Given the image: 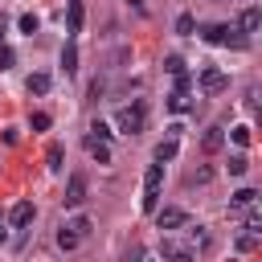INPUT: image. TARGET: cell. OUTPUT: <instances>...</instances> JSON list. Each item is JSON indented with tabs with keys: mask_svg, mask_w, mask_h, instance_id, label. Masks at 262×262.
<instances>
[{
	"mask_svg": "<svg viewBox=\"0 0 262 262\" xmlns=\"http://www.w3.org/2000/svg\"><path fill=\"white\" fill-rule=\"evenodd\" d=\"M61 66H66V74H74V70H78V49H74V41L61 49Z\"/></svg>",
	"mask_w": 262,
	"mask_h": 262,
	"instance_id": "21",
	"label": "cell"
},
{
	"mask_svg": "<svg viewBox=\"0 0 262 262\" xmlns=\"http://www.w3.org/2000/svg\"><path fill=\"white\" fill-rule=\"evenodd\" d=\"M192 29H196V16H192V12H180V16H176V33H180V37H192Z\"/></svg>",
	"mask_w": 262,
	"mask_h": 262,
	"instance_id": "17",
	"label": "cell"
},
{
	"mask_svg": "<svg viewBox=\"0 0 262 262\" xmlns=\"http://www.w3.org/2000/svg\"><path fill=\"white\" fill-rule=\"evenodd\" d=\"M82 16H86L82 0H70V20H66V33H70V37H78V33H82Z\"/></svg>",
	"mask_w": 262,
	"mask_h": 262,
	"instance_id": "11",
	"label": "cell"
},
{
	"mask_svg": "<svg viewBox=\"0 0 262 262\" xmlns=\"http://www.w3.org/2000/svg\"><path fill=\"white\" fill-rule=\"evenodd\" d=\"M4 237H8V233H4V229H0V246H4Z\"/></svg>",
	"mask_w": 262,
	"mask_h": 262,
	"instance_id": "32",
	"label": "cell"
},
{
	"mask_svg": "<svg viewBox=\"0 0 262 262\" xmlns=\"http://www.w3.org/2000/svg\"><path fill=\"white\" fill-rule=\"evenodd\" d=\"M221 143H225V131H221V127H209V131H205V139H201V151H205V156H213V151H221Z\"/></svg>",
	"mask_w": 262,
	"mask_h": 262,
	"instance_id": "9",
	"label": "cell"
},
{
	"mask_svg": "<svg viewBox=\"0 0 262 262\" xmlns=\"http://www.w3.org/2000/svg\"><path fill=\"white\" fill-rule=\"evenodd\" d=\"M160 258H164V262H196V254H192L188 246L172 242V237H160Z\"/></svg>",
	"mask_w": 262,
	"mask_h": 262,
	"instance_id": "6",
	"label": "cell"
},
{
	"mask_svg": "<svg viewBox=\"0 0 262 262\" xmlns=\"http://www.w3.org/2000/svg\"><path fill=\"white\" fill-rule=\"evenodd\" d=\"M61 160H66V151H61V143H49V147H45V164H49V172H61V168H66Z\"/></svg>",
	"mask_w": 262,
	"mask_h": 262,
	"instance_id": "14",
	"label": "cell"
},
{
	"mask_svg": "<svg viewBox=\"0 0 262 262\" xmlns=\"http://www.w3.org/2000/svg\"><path fill=\"white\" fill-rule=\"evenodd\" d=\"M90 139H102V143H106V139H111V127H106L102 119H94V123H90Z\"/></svg>",
	"mask_w": 262,
	"mask_h": 262,
	"instance_id": "26",
	"label": "cell"
},
{
	"mask_svg": "<svg viewBox=\"0 0 262 262\" xmlns=\"http://www.w3.org/2000/svg\"><path fill=\"white\" fill-rule=\"evenodd\" d=\"M0 37H4V16H0Z\"/></svg>",
	"mask_w": 262,
	"mask_h": 262,
	"instance_id": "31",
	"label": "cell"
},
{
	"mask_svg": "<svg viewBox=\"0 0 262 262\" xmlns=\"http://www.w3.org/2000/svg\"><path fill=\"white\" fill-rule=\"evenodd\" d=\"M29 94H49V74H29Z\"/></svg>",
	"mask_w": 262,
	"mask_h": 262,
	"instance_id": "16",
	"label": "cell"
},
{
	"mask_svg": "<svg viewBox=\"0 0 262 262\" xmlns=\"http://www.w3.org/2000/svg\"><path fill=\"white\" fill-rule=\"evenodd\" d=\"M250 172V160L246 156H229V176H246Z\"/></svg>",
	"mask_w": 262,
	"mask_h": 262,
	"instance_id": "23",
	"label": "cell"
},
{
	"mask_svg": "<svg viewBox=\"0 0 262 262\" xmlns=\"http://www.w3.org/2000/svg\"><path fill=\"white\" fill-rule=\"evenodd\" d=\"M225 86H229V78H225L217 66H205V70H201V94H209V98H213V94H221Z\"/></svg>",
	"mask_w": 262,
	"mask_h": 262,
	"instance_id": "5",
	"label": "cell"
},
{
	"mask_svg": "<svg viewBox=\"0 0 262 262\" xmlns=\"http://www.w3.org/2000/svg\"><path fill=\"white\" fill-rule=\"evenodd\" d=\"M78 242H82V237H78V233H74L70 225H61V229H57V246H61V250H74Z\"/></svg>",
	"mask_w": 262,
	"mask_h": 262,
	"instance_id": "19",
	"label": "cell"
},
{
	"mask_svg": "<svg viewBox=\"0 0 262 262\" xmlns=\"http://www.w3.org/2000/svg\"><path fill=\"white\" fill-rule=\"evenodd\" d=\"M70 229H74L78 237H86V233L94 229V221H90V217H74V221H70Z\"/></svg>",
	"mask_w": 262,
	"mask_h": 262,
	"instance_id": "27",
	"label": "cell"
},
{
	"mask_svg": "<svg viewBox=\"0 0 262 262\" xmlns=\"http://www.w3.org/2000/svg\"><path fill=\"white\" fill-rule=\"evenodd\" d=\"M254 246H258V233H254V229H246V233H237V250H242V254H250Z\"/></svg>",
	"mask_w": 262,
	"mask_h": 262,
	"instance_id": "24",
	"label": "cell"
},
{
	"mask_svg": "<svg viewBox=\"0 0 262 262\" xmlns=\"http://www.w3.org/2000/svg\"><path fill=\"white\" fill-rule=\"evenodd\" d=\"M192 246H209V229L205 225H188V250Z\"/></svg>",
	"mask_w": 262,
	"mask_h": 262,
	"instance_id": "20",
	"label": "cell"
},
{
	"mask_svg": "<svg viewBox=\"0 0 262 262\" xmlns=\"http://www.w3.org/2000/svg\"><path fill=\"white\" fill-rule=\"evenodd\" d=\"M16 29H20L25 37H33V33L41 29V20H37V12H20V20H16Z\"/></svg>",
	"mask_w": 262,
	"mask_h": 262,
	"instance_id": "15",
	"label": "cell"
},
{
	"mask_svg": "<svg viewBox=\"0 0 262 262\" xmlns=\"http://www.w3.org/2000/svg\"><path fill=\"white\" fill-rule=\"evenodd\" d=\"M115 123H119V131H123V135H139V131H143V123H147V102H143V98H135V102L119 106Z\"/></svg>",
	"mask_w": 262,
	"mask_h": 262,
	"instance_id": "1",
	"label": "cell"
},
{
	"mask_svg": "<svg viewBox=\"0 0 262 262\" xmlns=\"http://www.w3.org/2000/svg\"><path fill=\"white\" fill-rule=\"evenodd\" d=\"M237 25H242V29H237L242 37H246V33H258V25H262V8H246Z\"/></svg>",
	"mask_w": 262,
	"mask_h": 262,
	"instance_id": "12",
	"label": "cell"
},
{
	"mask_svg": "<svg viewBox=\"0 0 262 262\" xmlns=\"http://www.w3.org/2000/svg\"><path fill=\"white\" fill-rule=\"evenodd\" d=\"M254 201H258V192H254V188H237V192H233V209H250Z\"/></svg>",
	"mask_w": 262,
	"mask_h": 262,
	"instance_id": "18",
	"label": "cell"
},
{
	"mask_svg": "<svg viewBox=\"0 0 262 262\" xmlns=\"http://www.w3.org/2000/svg\"><path fill=\"white\" fill-rule=\"evenodd\" d=\"M164 70H168V74H184V57H180V53H168V57H164Z\"/></svg>",
	"mask_w": 262,
	"mask_h": 262,
	"instance_id": "25",
	"label": "cell"
},
{
	"mask_svg": "<svg viewBox=\"0 0 262 262\" xmlns=\"http://www.w3.org/2000/svg\"><path fill=\"white\" fill-rule=\"evenodd\" d=\"M12 61H16V53H12L8 45H0V74H4V70H12Z\"/></svg>",
	"mask_w": 262,
	"mask_h": 262,
	"instance_id": "30",
	"label": "cell"
},
{
	"mask_svg": "<svg viewBox=\"0 0 262 262\" xmlns=\"http://www.w3.org/2000/svg\"><path fill=\"white\" fill-rule=\"evenodd\" d=\"M49 123H53V119H49V115H45V111H37V115H33V119H29V127H33V131H45V127H49Z\"/></svg>",
	"mask_w": 262,
	"mask_h": 262,
	"instance_id": "29",
	"label": "cell"
},
{
	"mask_svg": "<svg viewBox=\"0 0 262 262\" xmlns=\"http://www.w3.org/2000/svg\"><path fill=\"white\" fill-rule=\"evenodd\" d=\"M176 151H180V139H160L156 143V164H168V160H176Z\"/></svg>",
	"mask_w": 262,
	"mask_h": 262,
	"instance_id": "10",
	"label": "cell"
},
{
	"mask_svg": "<svg viewBox=\"0 0 262 262\" xmlns=\"http://www.w3.org/2000/svg\"><path fill=\"white\" fill-rule=\"evenodd\" d=\"M160 184H164V164H147V172H143V196H139L143 213L160 209Z\"/></svg>",
	"mask_w": 262,
	"mask_h": 262,
	"instance_id": "2",
	"label": "cell"
},
{
	"mask_svg": "<svg viewBox=\"0 0 262 262\" xmlns=\"http://www.w3.org/2000/svg\"><path fill=\"white\" fill-rule=\"evenodd\" d=\"M156 225H160V229H180V225H188V213H184V209H176V205L156 209Z\"/></svg>",
	"mask_w": 262,
	"mask_h": 262,
	"instance_id": "7",
	"label": "cell"
},
{
	"mask_svg": "<svg viewBox=\"0 0 262 262\" xmlns=\"http://www.w3.org/2000/svg\"><path fill=\"white\" fill-rule=\"evenodd\" d=\"M86 151H90V160L111 164V143H102V139H90V135H86Z\"/></svg>",
	"mask_w": 262,
	"mask_h": 262,
	"instance_id": "13",
	"label": "cell"
},
{
	"mask_svg": "<svg viewBox=\"0 0 262 262\" xmlns=\"http://www.w3.org/2000/svg\"><path fill=\"white\" fill-rule=\"evenodd\" d=\"M168 106L172 111H188V90H172L168 94Z\"/></svg>",
	"mask_w": 262,
	"mask_h": 262,
	"instance_id": "22",
	"label": "cell"
},
{
	"mask_svg": "<svg viewBox=\"0 0 262 262\" xmlns=\"http://www.w3.org/2000/svg\"><path fill=\"white\" fill-rule=\"evenodd\" d=\"M229 139H233L237 147H246V143H250V127H246V123H242V127H233V131H229Z\"/></svg>",
	"mask_w": 262,
	"mask_h": 262,
	"instance_id": "28",
	"label": "cell"
},
{
	"mask_svg": "<svg viewBox=\"0 0 262 262\" xmlns=\"http://www.w3.org/2000/svg\"><path fill=\"white\" fill-rule=\"evenodd\" d=\"M201 41H209V45H233V49H246L250 45V37H242L229 25H205L201 29Z\"/></svg>",
	"mask_w": 262,
	"mask_h": 262,
	"instance_id": "3",
	"label": "cell"
},
{
	"mask_svg": "<svg viewBox=\"0 0 262 262\" xmlns=\"http://www.w3.org/2000/svg\"><path fill=\"white\" fill-rule=\"evenodd\" d=\"M61 205H66V209H82V205H86V176H82V172H74V176L66 180Z\"/></svg>",
	"mask_w": 262,
	"mask_h": 262,
	"instance_id": "4",
	"label": "cell"
},
{
	"mask_svg": "<svg viewBox=\"0 0 262 262\" xmlns=\"http://www.w3.org/2000/svg\"><path fill=\"white\" fill-rule=\"evenodd\" d=\"M33 213H37V209H33V201H16V205H12V213H8V225H12V229H25V225L33 221Z\"/></svg>",
	"mask_w": 262,
	"mask_h": 262,
	"instance_id": "8",
	"label": "cell"
}]
</instances>
